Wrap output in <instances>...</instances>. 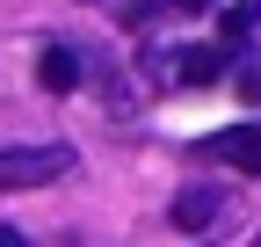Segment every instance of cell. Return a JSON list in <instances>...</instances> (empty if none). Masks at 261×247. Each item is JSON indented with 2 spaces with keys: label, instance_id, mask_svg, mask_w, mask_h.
<instances>
[{
  "label": "cell",
  "instance_id": "6",
  "mask_svg": "<svg viewBox=\"0 0 261 247\" xmlns=\"http://www.w3.org/2000/svg\"><path fill=\"white\" fill-rule=\"evenodd\" d=\"M254 22H261L254 8H225V15H218V37H225V44H254Z\"/></svg>",
  "mask_w": 261,
  "mask_h": 247
},
{
  "label": "cell",
  "instance_id": "7",
  "mask_svg": "<svg viewBox=\"0 0 261 247\" xmlns=\"http://www.w3.org/2000/svg\"><path fill=\"white\" fill-rule=\"evenodd\" d=\"M232 87H240V102H261V73H254V66H240V73H232Z\"/></svg>",
  "mask_w": 261,
  "mask_h": 247
},
{
  "label": "cell",
  "instance_id": "3",
  "mask_svg": "<svg viewBox=\"0 0 261 247\" xmlns=\"http://www.w3.org/2000/svg\"><path fill=\"white\" fill-rule=\"evenodd\" d=\"M37 80H44V95H73V87H80V51L44 44L37 51Z\"/></svg>",
  "mask_w": 261,
  "mask_h": 247
},
{
  "label": "cell",
  "instance_id": "1",
  "mask_svg": "<svg viewBox=\"0 0 261 247\" xmlns=\"http://www.w3.org/2000/svg\"><path fill=\"white\" fill-rule=\"evenodd\" d=\"M73 175V145H0V189H44Z\"/></svg>",
  "mask_w": 261,
  "mask_h": 247
},
{
  "label": "cell",
  "instance_id": "4",
  "mask_svg": "<svg viewBox=\"0 0 261 247\" xmlns=\"http://www.w3.org/2000/svg\"><path fill=\"white\" fill-rule=\"evenodd\" d=\"M218 73H225V51H218V44H196V51H174V80H181V87H211Z\"/></svg>",
  "mask_w": 261,
  "mask_h": 247
},
{
  "label": "cell",
  "instance_id": "5",
  "mask_svg": "<svg viewBox=\"0 0 261 247\" xmlns=\"http://www.w3.org/2000/svg\"><path fill=\"white\" fill-rule=\"evenodd\" d=\"M167 218H174L181 233H196V226H211V218H218V189H181Z\"/></svg>",
  "mask_w": 261,
  "mask_h": 247
},
{
  "label": "cell",
  "instance_id": "9",
  "mask_svg": "<svg viewBox=\"0 0 261 247\" xmlns=\"http://www.w3.org/2000/svg\"><path fill=\"white\" fill-rule=\"evenodd\" d=\"M174 8H181V15H196V8H211V0H174Z\"/></svg>",
  "mask_w": 261,
  "mask_h": 247
},
{
  "label": "cell",
  "instance_id": "8",
  "mask_svg": "<svg viewBox=\"0 0 261 247\" xmlns=\"http://www.w3.org/2000/svg\"><path fill=\"white\" fill-rule=\"evenodd\" d=\"M0 247H29V240H22V233H15V226H0Z\"/></svg>",
  "mask_w": 261,
  "mask_h": 247
},
{
  "label": "cell",
  "instance_id": "2",
  "mask_svg": "<svg viewBox=\"0 0 261 247\" xmlns=\"http://www.w3.org/2000/svg\"><path fill=\"white\" fill-rule=\"evenodd\" d=\"M196 153L218 160V167H247V175H254V167H261V131H211Z\"/></svg>",
  "mask_w": 261,
  "mask_h": 247
}]
</instances>
